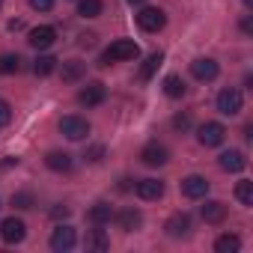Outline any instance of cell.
I'll list each match as a JSON object with an SVG mask.
<instances>
[{"mask_svg":"<svg viewBox=\"0 0 253 253\" xmlns=\"http://www.w3.org/2000/svg\"><path fill=\"white\" fill-rule=\"evenodd\" d=\"M104 98H107V89H104L101 81H92L78 92V104H84V107H98Z\"/></svg>","mask_w":253,"mask_h":253,"instance_id":"9c48e42d","label":"cell"},{"mask_svg":"<svg viewBox=\"0 0 253 253\" xmlns=\"http://www.w3.org/2000/svg\"><path fill=\"white\" fill-rule=\"evenodd\" d=\"M86 220H89V223H95V226H104V223H110V220H113V209H110L107 203H95V206L86 211Z\"/></svg>","mask_w":253,"mask_h":253,"instance_id":"ffe728a7","label":"cell"},{"mask_svg":"<svg viewBox=\"0 0 253 253\" xmlns=\"http://www.w3.org/2000/svg\"><path fill=\"white\" fill-rule=\"evenodd\" d=\"M27 235V226L21 217H6L3 223H0V238H3L6 244H21Z\"/></svg>","mask_w":253,"mask_h":253,"instance_id":"ba28073f","label":"cell"},{"mask_svg":"<svg viewBox=\"0 0 253 253\" xmlns=\"http://www.w3.org/2000/svg\"><path fill=\"white\" fill-rule=\"evenodd\" d=\"M51 250H57V253H66V250H72L75 244H78V232L69 226V223H60L54 232H51Z\"/></svg>","mask_w":253,"mask_h":253,"instance_id":"8992f818","label":"cell"},{"mask_svg":"<svg viewBox=\"0 0 253 253\" xmlns=\"http://www.w3.org/2000/svg\"><path fill=\"white\" fill-rule=\"evenodd\" d=\"M104 9L101 0H78V15L81 18H98Z\"/></svg>","mask_w":253,"mask_h":253,"instance_id":"cb8c5ba5","label":"cell"},{"mask_svg":"<svg viewBox=\"0 0 253 253\" xmlns=\"http://www.w3.org/2000/svg\"><path fill=\"white\" fill-rule=\"evenodd\" d=\"M27 42H30V48H36V51H45V48H51V45L57 42V30H54V27H48V24H42V27H33Z\"/></svg>","mask_w":253,"mask_h":253,"instance_id":"5bb4252c","label":"cell"},{"mask_svg":"<svg viewBox=\"0 0 253 253\" xmlns=\"http://www.w3.org/2000/svg\"><path fill=\"white\" fill-rule=\"evenodd\" d=\"M33 194H27V191H18V194H12V206L15 209H33Z\"/></svg>","mask_w":253,"mask_h":253,"instance_id":"f1b7e54d","label":"cell"},{"mask_svg":"<svg viewBox=\"0 0 253 253\" xmlns=\"http://www.w3.org/2000/svg\"><path fill=\"white\" fill-rule=\"evenodd\" d=\"M235 200H238L241 206H253V182L241 179V182L235 185Z\"/></svg>","mask_w":253,"mask_h":253,"instance_id":"83f0119b","label":"cell"},{"mask_svg":"<svg viewBox=\"0 0 253 253\" xmlns=\"http://www.w3.org/2000/svg\"><path fill=\"white\" fill-rule=\"evenodd\" d=\"M197 140H200L206 149L220 146V143L226 140V128H223L220 122H206V125H200V128H197Z\"/></svg>","mask_w":253,"mask_h":253,"instance_id":"5b68a950","label":"cell"},{"mask_svg":"<svg viewBox=\"0 0 253 253\" xmlns=\"http://www.w3.org/2000/svg\"><path fill=\"white\" fill-rule=\"evenodd\" d=\"M116 223H119L122 232H134V229L143 226V214H140L137 209H122V211L116 214Z\"/></svg>","mask_w":253,"mask_h":253,"instance_id":"e0dca14e","label":"cell"},{"mask_svg":"<svg viewBox=\"0 0 253 253\" xmlns=\"http://www.w3.org/2000/svg\"><path fill=\"white\" fill-rule=\"evenodd\" d=\"M92 42H95V36H92V33H86V36H81V45H84V48H92Z\"/></svg>","mask_w":253,"mask_h":253,"instance_id":"836d02e7","label":"cell"},{"mask_svg":"<svg viewBox=\"0 0 253 253\" xmlns=\"http://www.w3.org/2000/svg\"><path fill=\"white\" fill-rule=\"evenodd\" d=\"M57 63H60L57 57H51V54H42V57L33 63V72H36V78H48V75L57 69Z\"/></svg>","mask_w":253,"mask_h":253,"instance_id":"d4e9b609","label":"cell"},{"mask_svg":"<svg viewBox=\"0 0 253 253\" xmlns=\"http://www.w3.org/2000/svg\"><path fill=\"white\" fill-rule=\"evenodd\" d=\"M209 188L211 185L206 176H185L182 179V197H188V200H206Z\"/></svg>","mask_w":253,"mask_h":253,"instance_id":"30bf717a","label":"cell"},{"mask_svg":"<svg viewBox=\"0 0 253 253\" xmlns=\"http://www.w3.org/2000/svg\"><path fill=\"white\" fill-rule=\"evenodd\" d=\"M60 134L66 140H86L89 134V122L84 116H63L60 119Z\"/></svg>","mask_w":253,"mask_h":253,"instance_id":"3957f363","label":"cell"},{"mask_svg":"<svg viewBox=\"0 0 253 253\" xmlns=\"http://www.w3.org/2000/svg\"><path fill=\"white\" fill-rule=\"evenodd\" d=\"M164 229H167L170 238H185V235H191V229H194L191 214H188V211H176V214H170L167 223H164Z\"/></svg>","mask_w":253,"mask_h":253,"instance_id":"52a82bcc","label":"cell"},{"mask_svg":"<svg viewBox=\"0 0 253 253\" xmlns=\"http://www.w3.org/2000/svg\"><path fill=\"white\" fill-rule=\"evenodd\" d=\"M24 69V60L18 54H0V75H18Z\"/></svg>","mask_w":253,"mask_h":253,"instance_id":"7402d4cb","label":"cell"},{"mask_svg":"<svg viewBox=\"0 0 253 253\" xmlns=\"http://www.w3.org/2000/svg\"><path fill=\"white\" fill-rule=\"evenodd\" d=\"M214 250H217V253H238V250H241V238L232 235V232H223V235L214 241Z\"/></svg>","mask_w":253,"mask_h":253,"instance_id":"603a6c76","label":"cell"},{"mask_svg":"<svg viewBox=\"0 0 253 253\" xmlns=\"http://www.w3.org/2000/svg\"><path fill=\"white\" fill-rule=\"evenodd\" d=\"M200 214H203L206 223H223L226 220V206L220 200H206V206L200 209Z\"/></svg>","mask_w":253,"mask_h":253,"instance_id":"ac0fdd59","label":"cell"},{"mask_svg":"<svg viewBox=\"0 0 253 253\" xmlns=\"http://www.w3.org/2000/svg\"><path fill=\"white\" fill-rule=\"evenodd\" d=\"M54 217H69V209H66V206H60V209H54Z\"/></svg>","mask_w":253,"mask_h":253,"instance_id":"e575fe53","label":"cell"},{"mask_svg":"<svg viewBox=\"0 0 253 253\" xmlns=\"http://www.w3.org/2000/svg\"><path fill=\"white\" fill-rule=\"evenodd\" d=\"M101 155H104V146H92V149H89V152H86V155H84V158H86V161H92V164H95V161H101Z\"/></svg>","mask_w":253,"mask_h":253,"instance_id":"1f68e13d","label":"cell"},{"mask_svg":"<svg viewBox=\"0 0 253 253\" xmlns=\"http://www.w3.org/2000/svg\"><path fill=\"white\" fill-rule=\"evenodd\" d=\"M134 191H137V197H140V200L152 203V200H161V197H164L167 185H164L161 179H140V182L134 185Z\"/></svg>","mask_w":253,"mask_h":253,"instance_id":"4fadbf2b","label":"cell"},{"mask_svg":"<svg viewBox=\"0 0 253 253\" xmlns=\"http://www.w3.org/2000/svg\"><path fill=\"white\" fill-rule=\"evenodd\" d=\"M137 24H140V30H146V33H158V30H164L167 15H164V9H158V6H143V9L137 12Z\"/></svg>","mask_w":253,"mask_h":253,"instance_id":"277c9868","label":"cell"},{"mask_svg":"<svg viewBox=\"0 0 253 253\" xmlns=\"http://www.w3.org/2000/svg\"><path fill=\"white\" fill-rule=\"evenodd\" d=\"M86 247H89V250H107V247H110L107 232H104V229H92V232L86 235Z\"/></svg>","mask_w":253,"mask_h":253,"instance_id":"4316f807","label":"cell"},{"mask_svg":"<svg viewBox=\"0 0 253 253\" xmlns=\"http://www.w3.org/2000/svg\"><path fill=\"white\" fill-rule=\"evenodd\" d=\"M45 164H48V170H54V173H69V170L75 167V158H72L69 152H63V149H51V152L45 155Z\"/></svg>","mask_w":253,"mask_h":253,"instance_id":"9a60e30c","label":"cell"},{"mask_svg":"<svg viewBox=\"0 0 253 253\" xmlns=\"http://www.w3.org/2000/svg\"><path fill=\"white\" fill-rule=\"evenodd\" d=\"M185 89H188V86H185V81H182L179 75H167V78H164V92H167L170 98H182Z\"/></svg>","mask_w":253,"mask_h":253,"instance_id":"484cf974","label":"cell"},{"mask_svg":"<svg viewBox=\"0 0 253 253\" xmlns=\"http://www.w3.org/2000/svg\"><path fill=\"white\" fill-rule=\"evenodd\" d=\"M217 113H223V116H238L241 113V107H244V95H241V89H235V86H226V89H220L217 92Z\"/></svg>","mask_w":253,"mask_h":253,"instance_id":"7a4b0ae2","label":"cell"},{"mask_svg":"<svg viewBox=\"0 0 253 253\" xmlns=\"http://www.w3.org/2000/svg\"><path fill=\"white\" fill-rule=\"evenodd\" d=\"M173 125H176V128H179V131H185V128H188V125H191V116H188V113H179V116L173 119Z\"/></svg>","mask_w":253,"mask_h":253,"instance_id":"d6a6232c","label":"cell"},{"mask_svg":"<svg viewBox=\"0 0 253 253\" xmlns=\"http://www.w3.org/2000/svg\"><path fill=\"white\" fill-rule=\"evenodd\" d=\"M161 63H164V54H161V51L149 54V57H146V63H143V69H140V75H137V81H140V84L152 81V75L158 72V66H161Z\"/></svg>","mask_w":253,"mask_h":253,"instance_id":"44dd1931","label":"cell"},{"mask_svg":"<svg viewBox=\"0 0 253 253\" xmlns=\"http://www.w3.org/2000/svg\"><path fill=\"white\" fill-rule=\"evenodd\" d=\"M0 6H3V0H0Z\"/></svg>","mask_w":253,"mask_h":253,"instance_id":"8d00e7d4","label":"cell"},{"mask_svg":"<svg viewBox=\"0 0 253 253\" xmlns=\"http://www.w3.org/2000/svg\"><path fill=\"white\" fill-rule=\"evenodd\" d=\"M60 75H63L66 84H78V81L86 75V63H81V60H66V63L60 66Z\"/></svg>","mask_w":253,"mask_h":253,"instance_id":"d6986e66","label":"cell"},{"mask_svg":"<svg viewBox=\"0 0 253 253\" xmlns=\"http://www.w3.org/2000/svg\"><path fill=\"white\" fill-rule=\"evenodd\" d=\"M217 164H220V170H226V173H241V170L247 167V158H244L241 149H229V152H223V155L217 158Z\"/></svg>","mask_w":253,"mask_h":253,"instance_id":"2e32d148","label":"cell"},{"mask_svg":"<svg viewBox=\"0 0 253 253\" xmlns=\"http://www.w3.org/2000/svg\"><path fill=\"white\" fill-rule=\"evenodd\" d=\"M9 119H12V107H9V101L0 98V128H3V125H9Z\"/></svg>","mask_w":253,"mask_h":253,"instance_id":"f546056e","label":"cell"},{"mask_svg":"<svg viewBox=\"0 0 253 253\" xmlns=\"http://www.w3.org/2000/svg\"><path fill=\"white\" fill-rule=\"evenodd\" d=\"M140 57V45L134 39H116L110 42V48H104L101 54V66H110V63H128V60H137Z\"/></svg>","mask_w":253,"mask_h":253,"instance_id":"6da1fadb","label":"cell"},{"mask_svg":"<svg viewBox=\"0 0 253 253\" xmlns=\"http://www.w3.org/2000/svg\"><path fill=\"white\" fill-rule=\"evenodd\" d=\"M54 3H57V0H30V9H36V12H48V9H54Z\"/></svg>","mask_w":253,"mask_h":253,"instance_id":"4dcf8cb0","label":"cell"},{"mask_svg":"<svg viewBox=\"0 0 253 253\" xmlns=\"http://www.w3.org/2000/svg\"><path fill=\"white\" fill-rule=\"evenodd\" d=\"M128 3H131V6H134V3H143V0H128Z\"/></svg>","mask_w":253,"mask_h":253,"instance_id":"d590c367","label":"cell"},{"mask_svg":"<svg viewBox=\"0 0 253 253\" xmlns=\"http://www.w3.org/2000/svg\"><path fill=\"white\" fill-rule=\"evenodd\" d=\"M140 161H143L146 167H164V164L170 161V149L161 146V143H146L143 152H140Z\"/></svg>","mask_w":253,"mask_h":253,"instance_id":"7c38bea8","label":"cell"},{"mask_svg":"<svg viewBox=\"0 0 253 253\" xmlns=\"http://www.w3.org/2000/svg\"><path fill=\"white\" fill-rule=\"evenodd\" d=\"M191 75H194L197 81L209 84V81H214V78L220 75V66H217L211 57H200V60H194V63H191Z\"/></svg>","mask_w":253,"mask_h":253,"instance_id":"8fae6325","label":"cell"}]
</instances>
